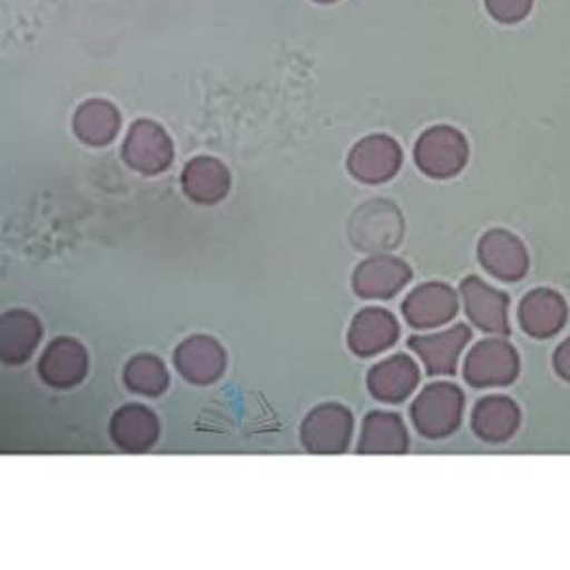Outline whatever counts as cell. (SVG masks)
Returning a JSON list of instances; mask_svg holds the SVG:
<instances>
[{
  "label": "cell",
  "instance_id": "cell-1",
  "mask_svg": "<svg viewBox=\"0 0 570 570\" xmlns=\"http://www.w3.org/2000/svg\"><path fill=\"white\" fill-rule=\"evenodd\" d=\"M416 166L435 179L461 174L468 163L466 137L451 126H435L422 134L415 147Z\"/></svg>",
  "mask_w": 570,
  "mask_h": 570
},
{
  "label": "cell",
  "instance_id": "cell-2",
  "mask_svg": "<svg viewBox=\"0 0 570 570\" xmlns=\"http://www.w3.org/2000/svg\"><path fill=\"white\" fill-rule=\"evenodd\" d=\"M464 397L461 390L451 383L428 386L411 409L415 426L426 438H445L453 434L462 419Z\"/></svg>",
  "mask_w": 570,
  "mask_h": 570
},
{
  "label": "cell",
  "instance_id": "cell-3",
  "mask_svg": "<svg viewBox=\"0 0 570 570\" xmlns=\"http://www.w3.org/2000/svg\"><path fill=\"white\" fill-rule=\"evenodd\" d=\"M352 426L354 421L348 409L337 403H325L306 416L301 428V440L311 453H343L351 443Z\"/></svg>",
  "mask_w": 570,
  "mask_h": 570
},
{
  "label": "cell",
  "instance_id": "cell-4",
  "mask_svg": "<svg viewBox=\"0 0 570 570\" xmlns=\"http://www.w3.org/2000/svg\"><path fill=\"white\" fill-rule=\"evenodd\" d=\"M124 160L145 176H155L169 168L174 145L168 134L153 120H137L124 141Z\"/></svg>",
  "mask_w": 570,
  "mask_h": 570
},
{
  "label": "cell",
  "instance_id": "cell-5",
  "mask_svg": "<svg viewBox=\"0 0 570 570\" xmlns=\"http://www.w3.org/2000/svg\"><path fill=\"white\" fill-rule=\"evenodd\" d=\"M518 354L499 338L481 341L466 357L464 375L473 386H502L518 376Z\"/></svg>",
  "mask_w": 570,
  "mask_h": 570
},
{
  "label": "cell",
  "instance_id": "cell-6",
  "mask_svg": "<svg viewBox=\"0 0 570 570\" xmlns=\"http://www.w3.org/2000/svg\"><path fill=\"white\" fill-rule=\"evenodd\" d=\"M402 149L389 136H370L357 142L348 156V169L357 181L379 185L389 181L402 166Z\"/></svg>",
  "mask_w": 570,
  "mask_h": 570
},
{
  "label": "cell",
  "instance_id": "cell-7",
  "mask_svg": "<svg viewBox=\"0 0 570 570\" xmlns=\"http://www.w3.org/2000/svg\"><path fill=\"white\" fill-rule=\"evenodd\" d=\"M88 371V356L82 344L72 338H56L40 357L39 375L56 389H71Z\"/></svg>",
  "mask_w": 570,
  "mask_h": 570
},
{
  "label": "cell",
  "instance_id": "cell-8",
  "mask_svg": "<svg viewBox=\"0 0 570 570\" xmlns=\"http://www.w3.org/2000/svg\"><path fill=\"white\" fill-rule=\"evenodd\" d=\"M174 362L188 383L212 384L225 371V351L215 338L196 335L177 348Z\"/></svg>",
  "mask_w": 570,
  "mask_h": 570
},
{
  "label": "cell",
  "instance_id": "cell-9",
  "mask_svg": "<svg viewBox=\"0 0 570 570\" xmlns=\"http://www.w3.org/2000/svg\"><path fill=\"white\" fill-rule=\"evenodd\" d=\"M456 295L451 287L443 284L421 285L403 303L405 320L419 330L445 324L456 314Z\"/></svg>",
  "mask_w": 570,
  "mask_h": 570
},
{
  "label": "cell",
  "instance_id": "cell-10",
  "mask_svg": "<svg viewBox=\"0 0 570 570\" xmlns=\"http://www.w3.org/2000/svg\"><path fill=\"white\" fill-rule=\"evenodd\" d=\"M480 261L489 273L504 282L525 276L529 259L523 244L505 230H491L480 242Z\"/></svg>",
  "mask_w": 570,
  "mask_h": 570
},
{
  "label": "cell",
  "instance_id": "cell-11",
  "mask_svg": "<svg viewBox=\"0 0 570 570\" xmlns=\"http://www.w3.org/2000/svg\"><path fill=\"white\" fill-rule=\"evenodd\" d=\"M411 279V268L394 257L363 261L354 273V292L363 298H389Z\"/></svg>",
  "mask_w": 570,
  "mask_h": 570
},
{
  "label": "cell",
  "instance_id": "cell-12",
  "mask_svg": "<svg viewBox=\"0 0 570 570\" xmlns=\"http://www.w3.org/2000/svg\"><path fill=\"white\" fill-rule=\"evenodd\" d=\"M462 295L466 306L468 318L487 333L505 335L508 325V297L481 279L468 278L462 282Z\"/></svg>",
  "mask_w": 570,
  "mask_h": 570
},
{
  "label": "cell",
  "instance_id": "cell-13",
  "mask_svg": "<svg viewBox=\"0 0 570 570\" xmlns=\"http://www.w3.org/2000/svg\"><path fill=\"white\" fill-rule=\"evenodd\" d=\"M470 341V331L464 325H454L453 330L443 331L430 337L409 338V348L421 356L430 375H453L462 348Z\"/></svg>",
  "mask_w": 570,
  "mask_h": 570
},
{
  "label": "cell",
  "instance_id": "cell-14",
  "mask_svg": "<svg viewBox=\"0 0 570 570\" xmlns=\"http://www.w3.org/2000/svg\"><path fill=\"white\" fill-rule=\"evenodd\" d=\"M397 333L400 327L390 312L383 308H365L352 322L348 346L357 356H375L397 341Z\"/></svg>",
  "mask_w": 570,
  "mask_h": 570
},
{
  "label": "cell",
  "instance_id": "cell-15",
  "mask_svg": "<svg viewBox=\"0 0 570 570\" xmlns=\"http://www.w3.org/2000/svg\"><path fill=\"white\" fill-rule=\"evenodd\" d=\"M110 435L118 448L128 453H142L155 445L160 435V422L150 409L126 405L110 421Z\"/></svg>",
  "mask_w": 570,
  "mask_h": 570
},
{
  "label": "cell",
  "instance_id": "cell-16",
  "mask_svg": "<svg viewBox=\"0 0 570 570\" xmlns=\"http://www.w3.org/2000/svg\"><path fill=\"white\" fill-rule=\"evenodd\" d=\"M419 376V367L411 357L395 354L370 371L367 384L376 400L400 403L416 389Z\"/></svg>",
  "mask_w": 570,
  "mask_h": 570
},
{
  "label": "cell",
  "instance_id": "cell-17",
  "mask_svg": "<svg viewBox=\"0 0 570 570\" xmlns=\"http://www.w3.org/2000/svg\"><path fill=\"white\" fill-rule=\"evenodd\" d=\"M183 190L198 204H215L230 190L227 166L212 156H198L185 166L181 176Z\"/></svg>",
  "mask_w": 570,
  "mask_h": 570
},
{
  "label": "cell",
  "instance_id": "cell-18",
  "mask_svg": "<svg viewBox=\"0 0 570 570\" xmlns=\"http://www.w3.org/2000/svg\"><path fill=\"white\" fill-rule=\"evenodd\" d=\"M519 318L523 330L532 337H551L564 325L567 305L558 293L537 289L523 298L519 308Z\"/></svg>",
  "mask_w": 570,
  "mask_h": 570
},
{
  "label": "cell",
  "instance_id": "cell-19",
  "mask_svg": "<svg viewBox=\"0 0 570 570\" xmlns=\"http://www.w3.org/2000/svg\"><path fill=\"white\" fill-rule=\"evenodd\" d=\"M407 449V432L402 419L394 413L375 411L365 416L357 453L400 454Z\"/></svg>",
  "mask_w": 570,
  "mask_h": 570
},
{
  "label": "cell",
  "instance_id": "cell-20",
  "mask_svg": "<svg viewBox=\"0 0 570 570\" xmlns=\"http://www.w3.org/2000/svg\"><path fill=\"white\" fill-rule=\"evenodd\" d=\"M39 320L26 311H12L2 318V360L10 365H18L33 356L37 344L40 343Z\"/></svg>",
  "mask_w": 570,
  "mask_h": 570
},
{
  "label": "cell",
  "instance_id": "cell-21",
  "mask_svg": "<svg viewBox=\"0 0 570 570\" xmlns=\"http://www.w3.org/2000/svg\"><path fill=\"white\" fill-rule=\"evenodd\" d=\"M519 426V409L510 397L491 395L473 411V430L485 441H505Z\"/></svg>",
  "mask_w": 570,
  "mask_h": 570
},
{
  "label": "cell",
  "instance_id": "cell-22",
  "mask_svg": "<svg viewBox=\"0 0 570 570\" xmlns=\"http://www.w3.org/2000/svg\"><path fill=\"white\" fill-rule=\"evenodd\" d=\"M120 128V115L117 107L104 99H91L82 105L75 115V131L82 141L101 147L112 141Z\"/></svg>",
  "mask_w": 570,
  "mask_h": 570
},
{
  "label": "cell",
  "instance_id": "cell-23",
  "mask_svg": "<svg viewBox=\"0 0 570 570\" xmlns=\"http://www.w3.org/2000/svg\"><path fill=\"white\" fill-rule=\"evenodd\" d=\"M124 379L131 392L149 397L163 394L169 384L168 371L164 367L163 360L155 356L134 357L126 367Z\"/></svg>",
  "mask_w": 570,
  "mask_h": 570
},
{
  "label": "cell",
  "instance_id": "cell-24",
  "mask_svg": "<svg viewBox=\"0 0 570 570\" xmlns=\"http://www.w3.org/2000/svg\"><path fill=\"white\" fill-rule=\"evenodd\" d=\"M534 0H485L487 10L502 23H518L531 12Z\"/></svg>",
  "mask_w": 570,
  "mask_h": 570
},
{
  "label": "cell",
  "instance_id": "cell-25",
  "mask_svg": "<svg viewBox=\"0 0 570 570\" xmlns=\"http://www.w3.org/2000/svg\"><path fill=\"white\" fill-rule=\"evenodd\" d=\"M553 363H556V370H558L559 375L570 383V338H567L559 346L558 354L553 357Z\"/></svg>",
  "mask_w": 570,
  "mask_h": 570
},
{
  "label": "cell",
  "instance_id": "cell-26",
  "mask_svg": "<svg viewBox=\"0 0 570 570\" xmlns=\"http://www.w3.org/2000/svg\"><path fill=\"white\" fill-rule=\"evenodd\" d=\"M316 2H324V4H330V2H335V0H316Z\"/></svg>",
  "mask_w": 570,
  "mask_h": 570
}]
</instances>
